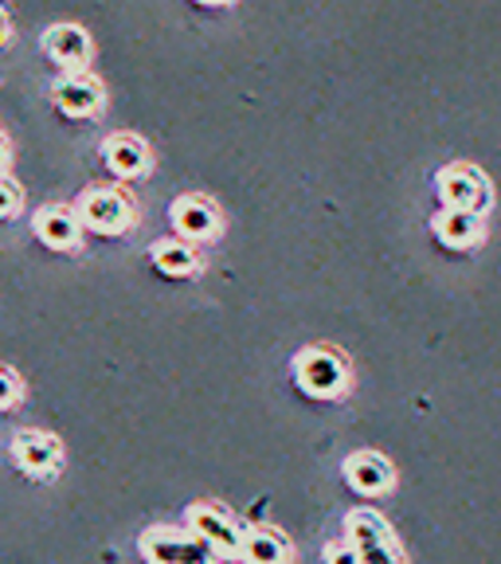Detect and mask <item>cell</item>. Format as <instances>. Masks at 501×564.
I'll return each mask as SVG.
<instances>
[{"mask_svg":"<svg viewBox=\"0 0 501 564\" xmlns=\"http://www.w3.org/2000/svg\"><path fill=\"white\" fill-rule=\"evenodd\" d=\"M294 384L306 392L309 400H341L352 388V365L341 349L334 345H306L294 357Z\"/></svg>","mask_w":501,"mask_h":564,"instance_id":"obj_1","label":"cell"},{"mask_svg":"<svg viewBox=\"0 0 501 564\" xmlns=\"http://www.w3.org/2000/svg\"><path fill=\"white\" fill-rule=\"evenodd\" d=\"M70 208L79 216L83 231H95V236H126L138 228V204L126 188L115 185H90Z\"/></svg>","mask_w":501,"mask_h":564,"instance_id":"obj_2","label":"cell"},{"mask_svg":"<svg viewBox=\"0 0 501 564\" xmlns=\"http://www.w3.org/2000/svg\"><path fill=\"white\" fill-rule=\"evenodd\" d=\"M345 541H349L361 564H407L388 518L369 510V506H357V510L345 513Z\"/></svg>","mask_w":501,"mask_h":564,"instance_id":"obj_3","label":"cell"},{"mask_svg":"<svg viewBox=\"0 0 501 564\" xmlns=\"http://www.w3.org/2000/svg\"><path fill=\"white\" fill-rule=\"evenodd\" d=\"M138 553L145 564H220L188 525H150L138 538Z\"/></svg>","mask_w":501,"mask_h":564,"instance_id":"obj_4","label":"cell"},{"mask_svg":"<svg viewBox=\"0 0 501 564\" xmlns=\"http://www.w3.org/2000/svg\"><path fill=\"white\" fill-rule=\"evenodd\" d=\"M185 525L196 538L220 556V561H239V545H243V525L239 518L220 502H193L185 513Z\"/></svg>","mask_w":501,"mask_h":564,"instance_id":"obj_5","label":"cell"},{"mask_svg":"<svg viewBox=\"0 0 501 564\" xmlns=\"http://www.w3.org/2000/svg\"><path fill=\"white\" fill-rule=\"evenodd\" d=\"M435 193H439L443 208L478 212V216H486V208L493 204L490 176H486L478 165H470V161H455V165L439 169V176H435Z\"/></svg>","mask_w":501,"mask_h":564,"instance_id":"obj_6","label":"cell"},{"mask_svg":"<svg viewBox=\"0 0 501 564\" xmlns=\"http://www.w3.org/2000/svg\"><path fill=\"white\" fill-rule=\"evenodd\" d=\"M63 440L52 432H40V427H24V432L12 435V463L24 470L28 478H55L63 470Z\"/></svg>","mask_w":501,"mask_h":564,"instance_id":"obj_7","label":"cell"},{"mask_svg":"<svg viewBox=\"0 0 501 564\" xmlns=\"http://www.w3.org/2000/svg\"><path fill=\"white\" fill-rule=\"evenodd\" d=\"M168 220H173L176 239H185V243H208V239H216L224 231L220 208L200 193L176 196L173 208H168Z\"/></svg>","mask_w":501,"mask_h":564,"instance_id":"obj_8","label":"cell"},{"mask_svg":"<svg viewBox=\"0 0 501 564\" xmlns=\"http://www.w3.org/2000/svg\"><path fill=\"white\" fill-rule=\"evenodd\" d=\"M52 102L67 118H98L106 106V90L87 70H70L52 83Z\"/></svg>","mask_w":501,"mask_h":564,"instance_id":"obj_9","label":"cell"},{"mask_svg":"<svg viewBox=\"0 0 501 564\" xmlns=\"http://www.w3.org/2000/svg\"><path fill=\"white\" fill-rule=\"evenodd\" d=\"M341 470H345V482L361 494V498H384V494L396 490V467H392V458L372 447L352 451Z\"/></svg>","mask_w":501,"mask_h":564,"instance_id":"obj_10","label":"cell"},{"mask_svg":"<svg viewBox=\"0 0 501 564\" xmlns=\"http://www.w3.org/2000/svg\"><path fill=\"white\" fill-rule=\"evenodd\" d=\"M32 231L40 243L52 247V251H63V256H75L83 247V236H87L70 204H44V208H35Z\"/></svg>","mask_w":501,"mask_h":564,"instance_id":"obj_11","label":"cell"},{"mask_svg":"<svg viewBox=\"0 0 501 564\" xmlns=\"http://www.w3.org/2000/svg\"><path fill=\"white\" fill-rule=\"evenodd\" d=\"M44 55L52 63H59L63 75L70 70H87L90 59H95V40L83 24H52L44 32Z\"/></svg>","mask_w":501,"mask_h":564,"instance_id":"obj_12","label":"cell"},{"mask_svg":"<svg viewBox=\"0 0 501 564\" xmlns=\"http://www.w3.org/2000/svg\"><path fill=\"white\" fill-rule=\"evenodd\" d=\"M102 161L118 181H141V176H150V169H153V150L145 138L122 130L102 141Z\"/></svg>","mask_w":501,"mask_h":564,"instance_id":"obj_13","label":"cell"},{"mask_svg":"<svg viewBox=\"0 0 501 564\" xmlns=\"http://www.w3.org/2000/svg\"><path fill=\"white\" fill-rule=\"evenodd\" d=\"M243 564H294V541L274 525H243V545H239Z\"/></svg>","mask_w":501,"mask_h":564,"instance_id":"obj_14","label":"cell"},{"mask_svg":"<svg viewBox=\"0 0 501 564\" xmlns=\"http://www.w3.org/2000/svg\"><path fill=\"white\" fill-rule=\"evenodd\" d=\"M432 231H435V239H439L443 247H450V251H470V247L482 243L486 224H482V216H478V212L443 208V212H435Z\"/></svg>","mask_w":501,"mask_h":564,"instance_id":"obj_15","label":"cell"},{"mask_svg":"<svg viewBox=\"0 0 501 564\" xmlns=\"http://www.w3.org/2000/svg\"><path fill=\"white\" fill-rule=\"evenodd\" d=\"M150 263L168 279H188V274L200 271V251H196V243H185V239H157L150 247Z\"/></svg>","mask_w":501,"mask_h":564,"instance_id":"obj_16","label":"cell"},{"mask_svg":"<svg viewBox=\"0 0 501 564\" xmlns=\"http://www.w3.org/2000/svg\"><path fill=\"white\" fill-rule=\"evenodd\" d=\"M24 208V188H20L17 176L0 173V220H12Z\"/></svg>","mask_w":501,"mask_h":564,"instance_id":"obj_17","label":"cell"},{"mask_svg":"<svg viewBox=\"0 0 501 564\" xmlns=\"http://www.w3.org/2000/svg\"><path fill=\"white\" fill-rule=\"evenodd\" d=\"M24 400V380L17 377V369L0 365V412H17Z\"/></svg>","mask_w":501,"mask_h":564,"instance_id":"obj_18","label":"cell"},{"mask_svg":"<svg viewBox=\"0 0 501 564\" xmlns=\"http://www.w3.org/2000/svg\"><path fill=\"white\" fill-rule=\"evenodd\" d=\"M326 564H361V561H357V553L349 549V541H329Z\"/></svg>","mask_w":501,"mask_h":564,"instance_id":"obj_19","label":"cell"},{"mask_svg":"<svg viewBox=\"0 0 501 564\" xmlns=\"http://www.w3.org/2000/svg\"><path fill=\"white\" fill-rule=\"evenodd\" d=\"M9 40H12V17H9V9L0 4V47L9 44Z\"/></svg>","mask_w":501,"mask_h":564,"instance_id":"obj_20","label":"cell"},{"mask_svg":"<svg viewBox=\"0 0 501 564\" xmlns=\"http://www.w3.org/2000/svg\"><path fill=\"white\" fill-rule=\"evenodd\" d=\"M9 158H12V145H9V138L0 133V173H9Z\"/></svg>","mask_w":501,"mask_h":564,"instance_id":"obj_21","label":"cell"},{"mask_svg":"<svg viewBox=\"0 0 501 564\" xmlns=\"http://www.w3.org/2000/svg\"><path fill=\"white\" fill-rule=\"evenodd\" d=\"M196 4H208V9H224V4H236V0H196Z\"/></svg>","mask_w":501,"mask_h":564,"instance_id":"obj_22","label":"cell"}]
</instances>
